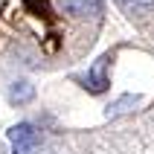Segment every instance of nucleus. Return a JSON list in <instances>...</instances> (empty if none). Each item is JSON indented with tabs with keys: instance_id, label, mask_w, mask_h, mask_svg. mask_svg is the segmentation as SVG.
Returning a JSON list of instances; mask_svg holds the SVG:
<instances>
[{
	"instance_id": "nucleus-1",
	"label": "nucleus",
	"mask_w": 154,
	"mask_h": 154,
	"mask_svg": "<svg viewBox=\"0 0 154 154\" xmlns=\"http://www.w3.org/2000/svg\"><path fill=\"white\" fill-rule=\"evenodd\" d=\"M9 140L15 146V154H32L35 146H38V131L29 125V122H20L9 131Z\"/></svg>"
},
{
	"instance_id": "nucleus-2",
	"label": "nucleus",
	"mask_w": 154,
	"mask_h": 154,
	"mask_svg": "<svg viewBox=\"0 0 154 154\" xmlns=\"http://www.w3.org/2000/svg\"><path fill=\"white\" fill-rule=\"evenodd\" d=\"M61 3L70 15H79V17H93L102 12V0H61Z\"/></svg>"
},
{
	"instance_id": "nucleus-3",
	"label": "nucleus",
	"mask_w": 154,
	"mask_h": 154,
	"mask_svg": "<svg viewBox=\"0 0 154 154\" xmlns=\"http://www.w3.org/2000/svg\"><path fill=\"white\" fill-rule=\"evenodd\" d=\"M32 85H29V82H15V85H12V90H9V99H12V102L15 105H23V102H29V99H32Z\"/></svg>"
},
{
	"instance_id": "nucleus-4",
	"label": "nucleus",
	"mask_w": 154,
	"mask_h": 154,
	"mask_svg": "<svg viewBox=\"0 0 154 154\" xmlns=\"http://www.w3.org/2000/svg\"><path fill=\"white\" fill-rule=\"evenodd\" d=\"M128 3H137V6H151L154 0H128Z\"/></svg>"
}]
</instances>
